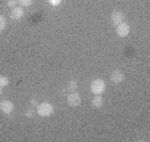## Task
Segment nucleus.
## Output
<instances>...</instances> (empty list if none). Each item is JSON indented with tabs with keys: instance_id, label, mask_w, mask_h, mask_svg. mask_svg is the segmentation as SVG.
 <instances>
[{
	"instance_id": "obj_1",
	"label": "nucleus",
	"mask_w": 150,
	"mask_h": 142,
	"mask_svg": "<svg viewBox=\"0 0 150 142\" xmlns=\"http://www.w3.org/2000/svg\"><path fill=\"white\" fill-rule=\"evenodd\" d=\"M105 88H106L105 81L101 78H96L91 83V90L93 94H102L105 92Z\"/></svg>"
},
{
	"instance_id": "obj_2",
	"label": "nucleus",
	"mask_w": 150,
	"mask_h": 142,
	"mask_svg": "<svg viewBox=\"0 0 150 142\" xmlns=\"http://www.w3.org/2000/svg\"><path fill=\"white\" fill-rule=\"evenodd\" d=\"M37 113L40 117H49L53 114V106L49 102H41L37 105Z\"/></svg>"
},
{
	"instance_id": "obj_3",
	"label": "nucleus",
	"mask_w": 150,
	"mask_h": 142,
	"mask_svg": "<svg viewBox=\"0 0 150 142\" xmlns=\"http://www.w3.org/2000/svg\"><path fill=\"white\" fill-rule=\"evenodd\" d=\"M67 102H68V105L72 106V108H77V106H80V104H81V97H80V94L77 93V90L72 92V93L67 97Z\"/></svg>"
},
{
	"instance_id": "obj_4",
	"label": "nucleus",
	"mask_w": 150,
	"mask_h": 142,
	"mask_svg": "<svg viewBox=\"0 0 150 142\" xmlns=\"http://www.w3.org/2000/svg\"><path fill=\"white\" fill-rule=\"evenodd\" d=\"M116 32H117V35H118L120 37H126L127 35H129V32H130V27H129V24L127 23L121 21L120 24H117L116 25Z\"/></svg>"
},
{
	"instance_id": "obj_5",
	"label": "nucleus",
	"mask_w": 150,
	"mask_h": 142,
	"mask_svg": "<svg viewBox=\"0 0 150 142\" xmlns=\"http://www.w3.org/2000/svg\"><path fill=\"white\" fill-rule=\"evenodd\" d=\"M13 109H15V105L12 101H9V100H4V101L0 102V110H1V113L11 114L12 112H13Z\"/></svg>"
},
{
	"instance_id": "obj_6",
	"label": "nucleus",
	"mask_w": 150,
	"mask_h": 142,
	"mask_svg": "<svg viewBox=\"0 0 150 142\" xmlns=\"http://www.w3.org/2000/svg\"><path fill=\"white\" fill-rule=\"evenodd\" d=\"M125 78V74L122 71H120V69H116V71H113L110 73V81L113 84H120L122 83Z\"/></svg>"
},
{
	"instance_id": "obj_7",
	"label": "nucleus",
	"mask_w": 150,
	"mask_h": 142,
	"mask_svg": "<svg viewBox=\"0 0 150 142\" xmlns=\"http://www.w3.org/2000/svg\"><path fill=\"white\" fill-rule=\"evenodd\" d=\"M124 20H125V15L122 13L121 11H114V12H112V15H110V21L114 24V25L120 24L121 21H124Z\"/></svg>"
},
{
	"instance_id": "obj_8",
	"label": "nucleus",
	"mask_w": 150,
	"mask_h": 142,
	"mask_svg": "<svg viewBox=\"0 0 150 142\" xmlns=\"http://www.w3.org/2000/svg\"><path fill=\"white\" fill-rule=\"evenodd\" d=\"M23 16H24V11L21 7H15V8H12V11H11L12 20H20V19H23Z\"/></svg>"
},
{
	"instance_id": "obj_9",
	"label": "nucleus",
	"mask_w": 150,
	"mask_h": 142,
	"mask_svg": "<svg viewBox=\"0 0 150 142\" xmlns=\"http://www.w3.org/2000/svg\"><path fill=\"white\" fill-rule=\"evenodd\" d=\"M102 104H104L102 97L100 96V94H96V96L93 97V100H92V106H93V108H101Z\"/></svg>"
},
{
	"instance_id": "obj_10",
	"label": "nucleus",
	"mask_w": 150,
	"mask_h": 142,
	"mask_svg": "<svg viewBox=\"0 0 150 142\" xmlns=\"http://www.w3.org/2000/svg\"><path fill=\"white\" fill-rule=\"evenodd\" d=\"M9 85V78L6 76H0V88H6Z\"/></svg>"
},
{
	"instance_id": "obj_11",
	"label": "nucleus",
	"mask_w": 150,
	"mask_h": 142,
	"mask_svg": "<svg viewBox=\"0 0 150 142\" xmlns=\"http://www.w3.org/2000/svg\"><path fill=\"white\" fill-rule=\"evenodd\" d=\"M7 28V20L3 15H0V32H3Z\"/></svg>"
},
{
	"instance_id": "obj_12",
	"label": "nucleus",
	"mask_w": 150,
	"mask_h": 142,
	"mask_svg": "<svg viewBox=\"0 0 150 142\" xmlns=\"http://www.w3.org/2000/svg\"><path fill=\"white\" fill-rule=\"evenodd\" d=\"M77 86H79V85H77L76 81H69V84H68V89H69L71 92H76V90H77Z\"/></svg>"
},
{
	"instance_id": "obj_13",
	"label": "nucleus",
	"mask_w": 150,
	"mask_h": 142,
	"mask_svg": "<svg viewBox=\"0 0 150 142\" xmlns=\"http://www.w3.org/2000/svg\"><path fill=\"white\" fill-rule=\"evenodd\" d=\"M32 1H33V0H17V3L21 7H29L32 4Z\"/></svg>"
},
{
	"instance_id": "obj_14",
	"label": "nucleus",
	"mask_w": 150,
	"mask_h": 142,
	"mask_svg": "<svg viewBox=\"0 0 150 142\" xmlns=\"http://www.w3.org/2000/svg\"><path fill=\"white\" fill-rule=\"evenodd\" d=\"M17 4V0H7V7L9 8H15Z\"/></svg>"
},
{
	"instance_id": "obj_15",
	"label": "nucleus",
	"mask_w": 150,
	"mask_h": 142,
	"mask_svg": "<svg viewBox=\"0 0 150 142\" xmlns=\"http://www.w3.org/2000/svg\"><path fill=\"white\" fill-rule=\"evenodd\" d=\"M48 1H49V4H51V6L57 7V6H60V4H61L62 0H48Z\"/></svg>"
},
{
	"instance_id": "obj_16",
	"label": "nucleus",
	"mask_w": 150,
	"mask_h": 142,
	"mask_svg": "<svg viewBox=\"0 0 150 142\" xmlns=\"http://www.w3.org/2000/svg\"><path fill=\"white\" fill-rule=\"evenodd\" d=\"M25 116H27V117H29V118H31V117L33 116V110H32V109H28V110L25 112Z\"/></svg>"
},
{
	"instance_id": "obj_17",
	"label": "nucleus",
	"mask_w": 150,
	"mask_h": 142,
	"mask_svg": "<svg viewBox=\"0 0 150 142\" xmlns=\"http://www.w3.org/2000/svg\"><path fill=\"white\" fill-rule=\"evenodd\" d=\"M31 105H33V106H37V105H39V102H37L36 98H32V100H31Z\"/></svg>"
},
{
	"instance_id": "obj_18",
	"label": "nucleus",
	"mask_w": 150,
	"mask_h": 142,
	"mask_svg": "<svg viewBox=\"0 0 150 142\" xmlns=\"http://www.w3.org/2000/svg\"><path fill=\"white\" fill-rule=\"evenodd\" d=\"M0 96H1V88H0Z\"/></svg>"
}]
</instances>
